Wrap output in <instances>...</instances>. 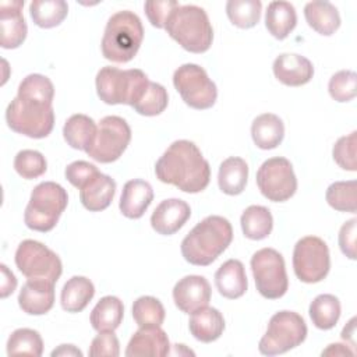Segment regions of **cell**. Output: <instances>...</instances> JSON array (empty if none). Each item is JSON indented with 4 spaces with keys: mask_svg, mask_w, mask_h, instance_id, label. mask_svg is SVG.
Segmentation results:
<instances>
[{
    "mask_svg": "<svg viewBox=\"0 0 357 357\" xmlns=\"http://www.w3.org/2000/svg\"><path fill=\"white\" fill-rule=\"evenodd\" d=\"M43 353V340L38 331L29 328L15 329L7 340L8 356L39 357Z\"/></svg>",
    "mask_w": 357,
    "mask_h": 357,
    "instance_id": "obj_35",
    "label": "cell"
},
{
    "mask_svg": "<svg viewBox=\"0 0 357 357\" xmlns=\"http://www.w3.org/2000/svg\"><path fill=\"white\" fill-rule=\"evenodd\" d=\"M304 318L294 311H279L269 319L268 329L261 337L258 350L264 356L283 354L300 346L307 337Z\"/></svg>",
    "mask_w": 357,
    "mask_h": 357,
    "instance_id": "obj_8",
    "label": "cell"
},
{
    "mask_svg": "<svg viewBox=\"0 0 357 357\" xmlns=\"http://www.w3.org/2000/svg\"><path fill=\"white\" fill-rule=\"evenodd\" d=\"M272 70L276 79L287 86L305 85L314 77L312 63L297 53L279 54L273 61Z\"/></svg>",
    "mask_w": 357,
    "mask_h": 357,
    "instance_id": "obj_18",
    "label": "cell"
},
{
    "mask_svg": "<svg viewBox=\"0 0 357 357\" xmlns=\"http://www.w3.org/2000/svg\"><path fill=\"white\" fill-rule=\"evenodd\" d=\"M130 141L128 123L119 116H106L99 121L95 141L86 153L99 163H112L123 155Z\"/></svg>",
    "mask_w": 357,
    "mask_h": 357,
    "instance_id": "obj_13",
    "label": "cell"
},
{
    "mask_svg": "<svg viewBox=\"0 0 357 357\" xmlns=\"http://www.w3.org/2000/svg\"><path fill=\"white\" fill-rule=\"evenodd\" d=\"M165 315V307L156 297L141 296L132 304V318L139 328L160 326Z\"/></svg>",
    "mask_w": 357,
    "mask_h": 357,
    "instance_id": "obj_37",
    "label": "cell"
},
{
    "mask_svg": "<svg viewBox=\"0 0 357 357\" xmlns=\"http://www.w3.org/2000/svg\"><path fill=\"white\" fill-rule=\"evenodd\" d=\"M124 317L123 301L116 296L102 297L91 312V325L98 332L116 331Z\"/></svg>",
    "mask_w": 357,
    "mask_h": 357,
    "instance_id": "obj_31",
    "label": "cell"
},
{
    "mask_svg": "<svg viewBox=\"0 0 357 357\" xmlns=\"http://www.w3.org/2000/svg\"><path fill=\"white\" fill-rule=\"evenodd\" d=\"M96 93L106 105H130L141 99L149 79L142 70H120L117 67H102L96 74Z\"/></svg>",
    "mask_w": 357,
    "mask_h": 357,
    "instance_id": "obj_6",
    "label": "cell"
},
{
    "mask_svg": "<svg viewBox=\"0 0 357 357\" xmlns=\"http://www.w3.org/2000/svg\"><path fill=\"white\" fill-rule=\"evenodd\" d=\"M191 208L180 198L163 199L151 215L152 229L162 236H172L178 231L190 219Z\"/></svg>",
    "mask_w": 357,
    "mask_h": 357,
    "instance_id": "obj_16",
    "label": "cell"
},
{
    "mask_svg": "<svg viewBox=\"0 0 357 357\" xmlns=\"http://www.w3.org/2000/svg\"><path fill=\"white\" fill-rule=\"evenodd\" d=\"M169 353L170 342L166 332L160 326L139 328L137 332H134L126 349L127 357H165Z\"/></svg>",
    "mask_w": 357,
    "mask_h": 357,
    "instance_id": "obj_20",
    "label": "cell"
},
{
    "mask_svg": "<svg viewBox=\"0 0 357 357\" xmlns=\"http://www.w3.org/2000/svg\"><path fill=\"white\" fill-rule=\"evenodd\" d=\"M211 284L199 275H188L181 278L173 287V301L176 307L185 314H191L211 301Z\"/></svg>",
    "mask_w": 357,
    "mask_h": 357,
    "instance_id": "obj_15",
    "label": "cell"
},
{
    "mask_svg": "<svg viewBox=\"0 0 357 357\" xmlns=\"http://www.w3.org/2000/svg\"><path fill=\"white\" fill-rule=\"evenodd\" d=\"M321 356H354V351L351 349H349L347 344H342V343H332L329 344L322 353Z\"/></svg>",
    "mask_w": 357,
    "mask_h": 357,
    "instance_id": "obj_48",
    "label": "cell"
},
{
    "mask_svg": "<svg viewBox=\"0 0 357 357\" xmlns=\"http://www.w3.org/2000/svg\"><path fill=\"white\" fill-rule=\"evenodd\" d=\"M233 229L230 222L219 215H211L197 223L181 241V255L197 266H208L230 245Z\"/></svg>",
    "mask_w": 357,
    "mask_h": 357,
    "instance_id": "obj_3",
    "label": "cell"
},
{
    "mask_svg": "<svg viewBox=\"0 0 357 357\" xmlns=\"http://www.w3.org/2000/svg\"><path fill=\"white\" fill-rule=\"evenodd\" d=\"M54 283L42 279H28L18 294L20 308L29 315H43L53 308Z\"/></svg>",
    "mask_w": 357,
    "mask_h": 357,
    "instance_id": "obj_19",
    "label": "cell"
},
{
    "mask_svg": "<svg viewBox=\"0 0 357 357\" xmlns=\"http://www.w3.org/2000/svg\"><path fill=\"white\" fill-rule=\"evenodd\" d=\"M156 178L190 194L204 191L211 180V167L198 146L188 139L169 145L155 163Z\"/></svg>",
    "mask_w": 357,
    "mask_h": 357,
    "instance_id": "obj_2",
    "label": "cell"
},
{
    "mask_svg": "<svg viewBox=\"0 0 357 357\" xmlns=\"http://www.w3.org/2000/svg\"><path fill=\"white\" fill-rule=\"evenodd\" d=\"M293 269L298 280L318 283L331 269V255L326 243L317 236L300 238L293 250Z\"/></svg>",
    "mask_w": 357,
    "mask_h": 357,
    "instance_id": "obj_12",
    "label": "cell"
},
{
    "mask_svg": "<svg viewBox=\"0 0 357 357\" xmlns=\"http://www.w3.org/2000/svg\"><path fill=\"white\" fill-rule=\"evenodd\" d=\"M15 265L26 279H42L56 283L63 272L59 255L36 240H24L15 251Z\"/></svg>",
    "mask_w": 357,
    "mask_h": 357,
    "instance_id": "obj_11",
    "label": "cell"
},
{
    "mask_svg": "<svg viewBox=\"0 0 357 357\" xmlns=\"http://www.w3.org/2000/svg\"><path fill=\"white\" fill-rule=\"evenodd\" d=\"M328 91L336 102H350L357 95V75L351 70H340L335 73L328 84Z\"/></svg>",
    "mask_w": 357,
    "mask_h": 357,
    "instance_id": "obj_41",
    "label": "cell"
},
{
    "mask_svg": "<svg viewBox=\"0 0 357 357\" xmlns=\"http://www.w3.org/2000/svg\"><path fill=\"white\" fill-rule=\"evenodd\" d=\"M29 14L35 25L49 29L64 21L68 4L64 0H33L29 4Z\"/></svg>",
    "mask_w": 357,
    "mask_h": 357,
    "instance_id": "obj_34",
    "label": "cell"
},
{
    "mask_svg": "<svg viewBox=\"0 0 357 357\" xmlns=\"http://www.w3.org/2000/svg\"><path fill=\"white\" fill-rule=\"evenodd\" d=\"M165 29L184 50L205 53L213 40V28L204 8L185 4L178 6L169 17Z\"/></svg>",
    "mask_w": 357,
    "mask_h": 357,
    "instance_id": "obj_5",
    "label": "cell"
},
{
    "mask_svg": "<svg viewBox=\"0 0 357 357\" xmlns=\"http://www.w3.org/2000/svg\"><path fill=\"white\" fill-rule=\"evenodd\" d=\"M50 356L52 357H56V356H78V357H81L82 351L79 349H77L74 344H60L57 349H54L50 353Z\"/></svg>",
    "mask_w": 357,
    "mask_h": 357,
    "instance_id": "obj_49",
    "label": "cell"
},
{
    "mask_svg": "<svg viewBox=\"0 0 357 357\" xmlns=\"http://www.w3.org/2000/svg\"><path fill=\"white\" fill-rule=\"evenodd\" d=\"M356 225L357 219L353 218L344 222L339 231V247L350 259H356Z\"/></svg>",
    "mask_w": 357,
    "mask_h": 357,
    "instance_id": "obj_46",
    "label": "cell"
},
{
    "mask_svg": "<svg viewBox=\"0 0 357 357\" xmlns=\"http://www.w3.org/2000/svg\"><path fill=\"white\" fill-rule=\"evenodd\" d=\"M340 301L333 294L317 296L308 308V314L314 326L322 331H329L336 326L340 318Z\"/></svg>",
    "mask_w": 357,
    "mask_h": 357,
    "instance_id": "obj_33",
    "label": "cell"
},
{
    "mask_svg": "<svg viewBox=\"0 0 357 357\" xmlns=\"http://www.w3.org/2000/svg\"><path fill=\"white\" fill-rule=\"evenodd\" d=\"M54 86L42 74H29L18 85L17 96L6 109L7 126L25 137L40 139L54 126Z\"/></svg>",
    "mask_w": 357,
    "mask_h": 357,
    "instance_id": "obj_1",
    "label": "cell"
},
{
    "mask_svg": "<svg viewBox=\"0 0 357 357\" xmlns=\"http://www.w3.org/2000/svg\"><path fill=\"white\" fill-rule=\"evenodd\" d=\"M98 126L86 114H73L70 116L63 127V137L67 145L78 151H88L96 137Z\"/></svg>",
    "mask_w": 357,
    "mask_h": 357,
    "instance_id": "obj_27",
    "label": "cell"
},
{
    "mask_svg": "<svg viewBox=\"0 0 357 357\" xmlns=\"http://www.w3.org/2000/svg\"><path fill=\"white\" fill-rule=\"evenodd\" d=\"M304 17L310 28L324 36L333 35L340 26L337 8L329 1H310L304 7Z\"/></svg>",
    "mask_w": 357,
    "mask_h": 357,
    "instance_id": "obj_28",
    "label": "cell"
},
{
    "mask_svg": "<svg viewBox=\"0 0 357 357\" xmlns=\"http://www.w3.org/2000/svg\"><path fill=\"white\" fill-rule=\"evenodd\" d=\"M251 137L259 149H275L283 141L284 124L273 113L259 114L251 124Z\"/></svg>",
    "mask_w": 357,
    "mask_h": 357,
    "instance_id": "obj_25",
    "label": "cell"
},
{
    "mask_svg": "<svg viewBox=\"0 0 357 357\" xmlns=\"http://www.w3.org/2000/svg\"><path fill=\"white\" fill-rule=\"evenodd\" d=\"M180 4L176 0H165V1H145L144 10L146 14L148 21L155 28H165L170 14L178 7Z\"/></svg>",
    "mask_w": 357,
    "mask_h": 357,
    "instance_id": "obj_44",
    "label": "cell"
},
{
    "mask_svg": "<svg viewBox=\"0 0 357 357\" xmlns=\"http://www.w3.org/2000/svg\"><path fill=\"white\" fill-rule=\"evenodd\" d=\"M0 268H1V278H3L1 279V298H6L15 290L17 279L4 264H1Z\"/></svg>",
    "mask_w": 357,
    "mask_h": 357,
    "instance_id": "obj_47",
    "label": "cell"
},
{
    "mask_svg": "<svg viewBox=\"0 0 357 357\" xmlns=\"http://www.w3.org/2000/svg\"><path fill=\"white\" fill-rule=\"evenodd\" d=\"M173 85L184 103L197 110H205L215 105L218 88L206 71L194 63L180 66L173 74Z\"/></svg>",
    "mask_w": 357,
    "mask_h": 357,
    "instance_id": "obj_10",
    "label": "cell"
},
{
    "mask_svg": "<svg viewBox=\"0 0 357 357\" xmlns=\"http://www.w3.org/2000/svg\"><path fill=\"white\" fill-rule=\"evenodd\" d=\"M22 7L24 0L0 3V45L3 49H17L26 38L28 26L22 15Z\"/></svg>",
    "mask_w": 357,
    "mask_h": 357,
    "instance_id": "obj_17",
    "label": "cell"
},
{
    "mask_svg": "<svg viewBox=\"0 0 357 357\" xmlns=\"http://www.w3.org/2000/svg\"><path fill=\"white\" fill-rule=\"evenodd\" d=\"M153 199L152 185L141 178L130 180L124 184L119 208L128 219H139L144 216Z\"/></svg>",
    "mask_w": 357,
    "mask_h": 357,
    "instance_id": "obj_21",
    "label": "cell"
},
{
    "mask_svg": "<svg viewBox=\"0 0 357 357\" xmlns=\"http://www.w3.org/2000/svg\"><path fill=\"white\" fill-rule=\"evenodd\" d=\"M215 286L220 296L236 300L244 296L248 287L245 269L241 261L227 259L215 273Z\"/></svg>",
    "mask_w": 357,
    "mask_h": 357,
    "instance_id": "obj_22",
    "label": "cell"
},
{
    "mask_svg": "<svg viewBox=\"0 0 357 357\" xmlns=\"http://www.w3.org/2000/svg\"><path fill=\"white\" fill-rule=\"evenodd\" d=\"M169 95L163 85L149 81L141 99L132 106V109L141 116H158L167 107Z\"/></svg>",
    "mask_w": 357,
    "mask_h": 357,
    "instance_id": "obj_39",
    "label": "cell"
},
{
    "mask_svg": "<svg viewBox=\"0 0 357 357\" xmlns=\"http://www.w3.org/2000/svg\"><path fill=\"white\" fill-rule=\"evenodd\" d=\"M356 190H357L356 180L335 181L326 190V194H325L326 202L335 211L356 213L357 211Z\"/></svg>",
    "mask_w": 357,
    "mask_h": 357,
    "instance_id": "obj_38",
    "label": "cell"
},
{
    "mask_svg": "<svg viewBox=\"0 0 357 357\" xmlns=\"http://www.w3.org/2000/svg\"><path fill=\"white\" fill-rule=\"evenodd\" d=\"M248 180V165L243 158L230 156L219 166L218 184L222 192L238 195L245 190Z\"/></svg>",
    "mask_w": 357,
    "mask_h": 357,
    "instance_id": "obj_30",
    "label": "cell"
},
{
    "mask_svg": "<svg viewBox=\"0 0 357 357\" xmlns=\"http://www.w3.org/2000/svg\"><path fill=\"white\" fill-rule=\"evenodd\" d=\"M188 329L197 340L211 343L222 336L225 331V318L219 310L206 305L191 312Z\"/></svg>",
    "mask_w": 357,
    "mask_h": 357,
    "instance_id": "obj_24",
    "label": "cell"
},
{
    "mask_svg": "<svg viewBox=\"0 0 357 357\" xmlns=\"http://www.w3.org/2000/svg\"><path fill=\"white\" fill-rule=\"evenodd\" d=\"M99 173L98 167L85 160H75L66 167V178L71 185L81 190L91 178Z\"/></svg>",
    "mask_w": 357,
    "mask_h": 357,
    "instance_id": "obj_45",
    "label": "cell"
},
{
    "mask_svg": "<svg viewBox=\"0 0 357 357\" xmlns=\"http://www.w3.org/2000/svg\"><path fill=\"white\" fill-rule=\"evenodd\" d=\"M14 169L22 178L32 180L45 174L47 162L39 151L22 149L14 158Z\"/></svg>",
    "mask_w": 357,
    "mask_h": 357,
    "instance_id": "obj_40",
    "label": "cell"
},
{
    "mask_svg": "<svg viewBox=\"0 0 357 357\" xmlns=\"http://www.w3.org/2000/svg\"><path fill=\"white\" fill-rule=\"evenodd\" d=\"M262 3L259 0H229L226 3V14L233 25L248 29L259 22Z\"/></svg>",
    "mask_w": 357,
    "mask_h": 357,
    "instance_id": "obj_36",
    "label": "cell"
},
{
    "mask_svg": "<svg viewBox=\"0 0 357 357\" xmlns=\"http://www.w3.org/2000/svg\"><path fill=\"white\" fill-rule=\"evenodd\" d=\"M142 40L144 26L139 17L130 10L117 11L106 22L102 54L113 63H128L138 53Z\"/></svg>",
    "mask_w": 357,
    "mask_h": 357,
    "instance_id": "obj_4",
    "label": "cell"
},
{
    "mask_svg": "<svg viewBox=\"0 0 357 357\" xmlns=\"http://www.w3.org/2000/svg\"><path fill=\"white\" fill-rule=\"evenodd\" d=\"M356 146H357V131L350 132L349 135L340 137L332 149L333 160L343 170L356 172L357 160H356Z\"/></svg>",
    "mask_w": 357,
    "mask_h": 357,
    "instance_id": "obj_42",
    "label": "cell"
},
{
    "mask_svg": "<svg viewBox=\"0 0 357 357\" xmlns=\"http://www.w3.org/2000/svg\"><path fill=\"white\" fill-rule=\"evenodd\" d=\"M116 194V181L103 173H98L81 190L79 199L85 209L91 212L105 211Z\"/></svg>",
    "mask_w": 357,
    "mask_h": 357,
    "instance_id": "obj_23",
    "label": "cell"
},
{
    "mask_svg": "<svg viewBox=\"0 0 357 357\" xmlns=\"http://www.w3.org/2000/svg\"><path fill=\"white\" fill-rule=\"evenodd\" d=\"M243 234L250 240H264L273 229V218L268 208L250 205L240 218Z\"/></svg>",
    "mask_w": 357,
    "mask_h": 357,
    "instance_id": "obj_32",
    "label": "cell"
},
{
    "mask_svg": "<svg viewBox=\"0 0 357 357\" xmlns=\"http://www.w3.org/2000/svg\"><path fill=\"white\" fill-rule=\"evenodd\" d=\"M297 25L296 8L289 1H271L265 13V26L268 32L279 39H286Z\"/></svg>",
    "mask_w": 357,
    "mask_h": 357,
    "instance_id": "obj_26",
    "label": "cell"
},
{
    "mask_svg": "<svg viewBox=\"0 0 357 357\" xmlns=\"http://www.w3.org/2000/svg\"><path fill=\"white\" fill-rule=\"evenodd\" d=\"M354 335H356V318H351L342 331V339L346 342H350V344L354 346L356 344Z\"/></svg>",
    "mask_w": 357,
    "mask_h": 357,
    "instance_id": "obj_50",
    "label": "cell"
},
{
    "mask_svg": "<svg viewBox=\"0 0 357 357\" xmlns=\"http://www.w3.org/2000/svg\"><path fill=\"white\" fill-rule=\"evenodd\" d=\"M261 194L272 202H284L297 191V178L289 159L276 156L266 159L257 172Z\"/></svg>",
    "mask_w": 357,
    "mask_h": 357,
    "instance_id": "obj_14",
    "label": "cell"
},
{
    "mask_svg": "<svg viewBox=\"0 0 357 357\" xmlns=\"http://www.w3.org/2000/svg\"><path fill=\"white\" fill-rule=\"evenodd\" d=\"M258 293L268 300L283 297L289 289L286 265L282 254L273 248H261L250 261Z\"/></svg>",
    "mask_w": 357,
    "mask_h": 357,
    "instance_id": "obj_9",
    "label": "cell"
},
{
    "mask_svg": "<svg viewBox=\"0 0 357 357\" xmlns=\"http://www.w3.org/2000/svg\"><path fill=\"white\" fill-rule=\"evenodd\" d=\"M67 191L54 181L39 183L31 192L25 208L24 222L35 231H50L57 225L61 213L67 208Z\"/></svg>",
    "mask_w": 357,
    "mask_h": 357,
    "instance_id": "obj_7",
    "label": "cell"
},
{
    "mask_svg": "<svg viewBox=\"0 0 357 357\" xmlns=\"http://www.w3.org/2000/svg\"><path fill=\"white\" fill-rule=\"evenodd\" d=\"M93 296H95V286L88 278L73 276L64 283L61 289V294H60L61 308L71 314L81 312L93 298Z\"/></svg>",
    "mask_w": 357,
    "mask_h": 357,
    "instance_id": "obj_29",
    "label": "cell"
},
{
    "mask_svg": "<svg viewBox=\"0 0 357 357\" xmlns=\"http://www.w3.org/2000/svg\"><path fill=\"white\" fill-rule=\"evenodd\" d=\"M88 354L91 357H117L120 354V342L114 331L99 332L92 339Z\"/></svg>",
    "mask_w": 357,
    "mask_h": 357,
    "instance_id": "obj_43",
    "label": "cell"
}]
</instances>
